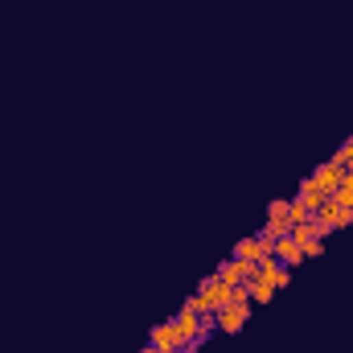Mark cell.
<instances>
[{"instance_id": "3957f363", "label": "cell", "mask_w": 353, "mask_h": 353, "mask_svg": "<svg viewBox=\"0 0 353 353\" xmlns=\"http://www.w3.org/2000/svg\"><path fill=\"white\" fill-rule=\"evenodd\" d=\"M214 317H218V333H239L247 325V317H251V304H226Z\"/></svg>"}, {"instance_id": "9c48e42d", "label": "cell", "mask_w": 353, "mask_h": 353, "mask_svg": "<svg viewBox=\"0 0 353 353\" xmlns=\"http://www.w3.org/2000/svg\"><path fill=\"white\" fill-rule=\"evenodd\" d=\"M230 259H255L259 263V239H243V243H234V255Z\"/></svg>"}, {"instance_id": "6da1fadb", "label": "cell", "mask_w": 353, "mask_h": 353, "mask_svg": "<svg viewBox=\"0 0 353 353\" xmlns=\"http://www.w3.org/2000/svg\"><path fill=\"white\" fill-rule=\"evenodd\" d=\"M148 341H152V345H156L160 353H181V333H177V317H169V321L152 325V329H148Z\"/></svg>"}, {"instance_id": "52a82bcc", "label": "cell", "mask_w": 353, "mask_h": 353, "mask_svg": "<svg viewBox=\"0 0 353 353\" xmlns=\"http://www.w3.org/2000/svg\"><path fill=\"white\" fill-rule=\"evenodd\" d=\"M296 197H300V202L308 206V214H317V210L325 206V193H321V189L313 185V177H304V181H300V193H296Z\"/></svg>"}, {"instance_id": "ba28073f", "label": "cell", "mask_w": 353, "mask_h": 353, "mask_svg": "<svg viewBox=\"0 0 353 353\" xmlns=\"http://www.w3.org/2000/svg\"><path fill=\"white\" fill-rule=\"evenodd\" d=\"M247 288H251V304H271L276 300V288H267L263 280H251Z\"/></svg>"}, {"instance_id": "5bb4252c", "label": "cell", "mask_w": 353, "mask_h": 353, "mask_svg": "<svg viewBox=\"0 0 353 353\" xmlns=\"http://www.w3.org/2000/svg\"><path fill=\"white\" fill-rule=\"evenodd\" d=\"M140 353H160V350H156V345H152V341H144V350H140Z\"/></svg>"}, {"instance_id": "277c9868", "label": "cell", "mask_w": 353, "mask_h": 353, "mask_svg": "<svg viewBox=\"0 0 353 353\" xmlns=\"http://www.w3.org/2000/svg\"><path fill=\"white\" fill-rule=\"evenodd\" d=\"M197 292H202V296H206V300H210V304H214V313H222V308H226V304H234V300H230V288H226V284H222V280H218V276H206V280H202V288H197Z\"/></svg>"}, {"instance_id": "30bf717a", "label": "cell", "mask_w": 353, "mask_h": 353, "mask_svg": "<svg viewBox=\"0 0 353 353\" xmlns=\"http://www.w3.org/2000/svg\"><path fill=\"white\" fill-rule=\"evenodd\" d=\"M263 230H267L271 239H288V234H292V222H288V218H267Z\"/></svg>"}, {"instance_id": "8992f818", "label": "cell", "mask_w": 353, "mask_h": 353, "mask_svg": "<svg viewBox=\"0 0 353 353\" xmlns=\"http://www.w3.org/2000/svg\"><path fill=\"white\" fill-rule=\"evenodd\" d=\"M276 259H280V263H288V267L296 271V267L304 263V251H300V247H296V239L288 234V239H276Z\"/></svg>"}, {"instance_id": "5b68a950", "label": "cell", "mask_w": 353, "mask_h": 353, "mask_svg": "<svg viewBox=\"0 0 353 353\" xmlns=\"http://www.w3.org/2000/svg\"><path fill=\"white\" fill-rule=\"evenodd\" d=\"M341 181H345V169H333L329 160H325V165L313 173V185H317L325 197H329V193H337V189H341Z\"/></svg>"}, {"instance_id": "4fadbf2b", "label": "cell", "mask_w": 353, "mask_h": 353, "mask_svg": "<svg viewBox=\"0 0 353 353\" xmlns=\"http://www.w3.org/2000/svg\"><path fill=\"white\" fill-rule=\"evenodd\" d=\"M353 222V210L350 206H341V210H337V230H341V226H350Z\"/></svg>"}, {"instance_id": "7c38bea8", "label": "cell", "mask_w": 353, "mask_h": 353, "mask_svg": "<svg viewBox=\"0 0 353 353\" xmlns=\"http://www.w3.org/2000/svg\"><path fill=\"white\" fill-rule=\"evenodd\" d=\"M325 251V239H313V243H304V259H317Z\"/></svg>"}, {"instance_id": "8fae6325", "label": "cell", "mask_w": 353, "mask_h": 353, "mask_svg": "<svg viewBox=\"0 0 353 353\" xmlns=\"http://www.w3.org/2000/svg\"><path fill=\"white\" fill-rule=\"evenodd\" d=\"M288 210H292V202H284V197H276V202L267 206V218H288Z\"/></svg>"}, {"instance_id": "7a4b0ae2", "label": "cell", "mask_w": 353, "mask_h": 353, "mask_svg": "<svg viewBox=\"0 0 353 353\" xmlns=\"http://www.w3.org/2000/svg\"><path fill=\"white\" fill-rule=\"evenodd\" d=\"M259 280H263L267 288H276V292H280V288L292 280V267H288V263H280L276 255H271V259H259Z\"/></svg>"}]
</instances>
